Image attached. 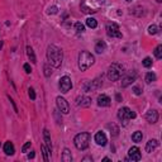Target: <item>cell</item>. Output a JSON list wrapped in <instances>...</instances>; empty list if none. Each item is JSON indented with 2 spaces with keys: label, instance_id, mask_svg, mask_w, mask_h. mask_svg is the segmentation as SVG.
<instances>
[{
  "label": "cell",
  "instance_id": "1",
  "mask_svg": "<svg viewBox=\"0 0 162 162\" xmlns=\"http://www.w3.org/2000/svg\"><path fill=\"white\" fill-rule=\"evenodd\" d=\"M62 58H63V55H62V51L58 48L56 46H48L47 48V60H48V63L53 67H60L62 63Z\"/></svg>",
  "mask_w": 162,
  "mask_h": 162
},
{
  "label": "cell",
  "instance_id": "2",
  "mask_svg": "<svg viewBox=\"0 0 162 162\" xmlns=\"http://www.w3.org/2000/svg\"><path fill=\"white\" fill-rule=\"evenodd\" d=\"M95 62V57L87 51H81L79 55V67L81 71H86Z\"/></svg>",
  "mask_w": 162,
  "mask_h": 162
},
{
  "label": "cell",
  "instance_id": "3",
  "mask_svg": "<svg viewBox=\"0 0 162 162\" xmlns=\"http://www.w3.org/2000/svg\"><path fill=\"white\" fill-rule=\"evenodd\" d=\"M74 143H75V147L80 151H84L89 147V143H90V134L87 132H82V133H79L75 139H74Z\"/></svg>",
  "mask_w": 162,
  "mask_h": 162
},
{
  "label": "cell",
  "instance_id": "4",
  "mask_svg": "<svg viewBox=\"0 0 162 162\" xmlns=\"http://www.w3.org/2000/svg\"><path fill=\"white\" fill-rule=\"evenodd\" d=\"M123 66L119 63H112L108 69V79L110 81H117L122 77L123 75Z\"/></svg>",
  "mask_w": 162,
  "mask_h": 162
},
{
  "label": "cell",
  "instance_id": "5",
  "mask_svg": "<svg viewBox=\"0 0 162 162\" xmlns=\"http://www.w3.org/2000/svg\"><path fill=\"white\" fill-rule=\"evenodd\" d=\"M118 118L124 125H127L129 119H134L136 118V113L132 112L129 108L124 106V108H121V109L118 110Z\"/></svg>",
  "mask_w": 162,
  "mask_h": 162
},
{
  "label": "cell",
  "instance_id": "6",
  "mask_svg": "<svg viewBox=\"0 0 162 162\" xmlns=\"http://www.w3.org/2000/svg\"><path fill=\"white\" fill-rule=\"evenodd\" d=\"M58 87L61 90V93L66 94L69 93L71 89H72V81L69 76H62L61 79H60V82H58Z\"/></svg>",
  "mask_w": 162,
  "mask_h": 162
},
{
  "label": "cell",
  "instance_id": "7",
  "mask_svg": "<svg viewBox=\"0 0 162 162\" xmlns=\"http://www.w3.org/2000/svg\"><path fill=\"white\" fill-rule=\"evenodd\" d=\"M106 34L112 38H122L123 37L121 31H119L118 24H115V23H109L106 26Z\"/></svg>",
  "mask_w": 162,
  "mask_h": 162
},
{
  "label": "cell",
  "instance_id": "8",
  "mask_svg": "<svg viewBox=\"0 0 162 162\" xmlns=\"http://www.w3.org/2000/svg\"><path fill=\"white\" fill-rule=\"evenodd\" d=\"M56 104H57V108H58L60 113H62V114H69L70 113V105H69L67 100H66L65 98L57 96L56 98Z\"/></svg>",
  "mask_w": 162,
  "mask_h": 162
},
{
  "label": "cell",
  "instance_id": "9",
  "mask_svg": "<svg viewBox=\"0 0 162 162\" xmlns=\"http://www.w3.org/2000/svg\"><path fill=\"white\" fill-rule=\"evenodd\" d=\"M101 86V81L100 79H95L93 81H87L84 84V90L85 91H94V90H96Z\"/></svg>",
  "mask_w": 162,
  "mask_h": 162
},
{
  "label": "cell",
  "instance_id": "10",
  "mask_svg": "<svg viewBox=\"0 0 162 162\" xmlns=\"http://www.w3.org/2000/svg\"><path fill=\"white\" fill-rule=\"evenodd\" d=\"M141 157H142V154H141L139 148H138V147H132V148H129V151H128V158L125 160V161H128V160L139 161Z\"/></svg>",
  "mask_w": 162,
  "mask_h": 162
},
{
  "label": "cell",
  "instance_id": "11",
  "mask_svg": "<svg viewBox=\"0 0 162 162\" xmlns=\"http://www.w3.org/2000/svg\"><path fill=\"white\" fill-rule=\"evenodd\" d=\"M94 139H95V142H96V145L101 146V147H104L106 145V142H108V138H106L104 132H98V133L95 134Z\"/></svg>",
  "mask_w": 162,
  "mask_h": 162
},
{
  "label": "cell",
  "instance_id": "12",
  "mask_svg": "<svg viewBox=\"0 0 162 162\" xmlns=\"http://www.w3.org/2000/svg\"><path fill=\"white\" fill-rule=\"evenodd\" d=\"M146 119L151 124H154L156 122L158 121V113H157V110H154V109L148 110L147 114H146Z\"/></svg>",
  "mask_w": 162,
  "mask_h": 162
},
{
  "label": "cell",
  "instance_id": "13",
  "mask_svg": "<svg viewBox=\"0 0 162 162\" xmlns=\"http://www.w3.org/2000/svg\"><path fill=\"white\" fill-rule=\"evenodd\" d=\"M76 104L79 106L86 108L91 104V99H90L89 96H79V98H76Z\"/></svg>",
  "mask_w": 162,
  "mask_h": 162
},
{
  "label": "cell",
  "instance_id": "14",
  "mask_svg": "<svg viewBox=\"0 0 162 162\" xmlns=\"http://www.w3.org/2000/svg\"><path fill=\"white\" fill-rule=\"evenodd\" d=\"M110 98L109 96H106V95L104 94H101L98 96V105L99 106H109L110 105Z\"/></svg>",
  "mask_w": 162,
  "mask_h": 162
},
{
  "label": "cell",
  "instance_id": "15",
  "mask_svg": "<svg viewBox=\"0 0 162 162\" xmlns=\"http://www.w3.org/2000/svg\"><path fill=\"white\" fill-rule=\"evenodd\" d=\"M158 141L157 139H149L148 142H147V145H146V151L148 152V153H152L156 148L158 147Z\"/></svg>",
  "mask_w": 162,
  "mask_h": 162
},
{
  "label": "cell",
  "instance_id": "16",
  "mask_svg": "<svg viewBox=\"0 0 162 162\" xmlns=\"http://www.w3.org/2000/svg\"><path fill=\"white\" fill-rule=\"evenodd\" d=\"M43 139H44V143H46L47 148L52 152V143H51V136H50L48 129H43Z\"/></svg>",
  "mask_w": 162,
  "mask_h": 162
},
{
  "label": "cell",
  "instance_id": "17",
  "mask_svg": "<svg viewBox=\"0 0 162 162\" xmlns=\"http://www.w3.org/2000/svg\"><path fill=\"white\" fill-rule=\"evenodd\" d=\"M4 152H5V154H8V156H13L14 152H15L13 143H11V142H5V145H4Z\"/></svg>",
  "mask_w": 162,
  "mask_h": 162
},
{
  "label": "cell",
  "instance_id": "18",
  "mask_svg": "<svg viewBox=\"0 0 162 162\" xmlns=\"http://www.w3.org/2000/svg\"><path fill=\"white\" fill-rule=\"evenodd\" d=\"M134 80H136V75H129L127 77H124V79L122 80V86L127 87L128 85H130L132 82H134Z\"/></svg>",
  "mask_w": 162,
  "mask_h": 162
},
{
  "label": "cell",
  "instance_id": "19",
  "mask_svg": "<svg viewBox=\"0 0 162 162\" xmlns=\"http://www.w3.org/2000/svg\"><path fill=\"white\" fill-rule=\"evenodd\" d=\"M105 50H106V43L104 41H99L95 44V51H96V53H103Z\"/></svg>",
  "mask_w": 162,
  "mask_h": 162
},
{
  "label": "cell",
  "instance_id": "20",
  "mask_svg": "<svg viewBox=\"0 0 162 162\" xmlns=\"http://www.w3.org/2000/svg\"><path fill=\"white\" fill-rule=\"evenodd\" d=\"M27 56H28V58H29V61H31V62H33V63L37 62V58H35L34 51H33V48H32L31 46L27 47Z\"/></svg>",
  "mask_w": 162,
  "mask_h": 162
},
{
  "label": "cell",
  "instance_id": "21",
  "mask_svg": "<svg viewBox=\"0 0 162 162\" xmlns=\"http://www.w3.org/2000/svg\"><path fill=\"white\" fill-rule=\"evenodd\" d=\"M41 149H42V154H43V160H44L46 162H48V161H50V154H51V151H50L48 148H47V146H46V145H42Z\"/></svg>",
  "mask_w": 162,
  "mask_h": 162
},
{
  "label": "cell",
  "instance_id": "22",
  "mask_svg": "<svg viewBox=\"0 0 162 162\" xmlns=\"http://www.w3.org/2000/svg\"><path fill=\"white\" fill-rule=\"evenodd\" d=\"M62 161L63 162H71L72 161V154H71L70 149H63V153H62Z\"/></svg>",
  "mask_w": 162,
  "mask_h": 162
},
{
  "label": "cell",
  "instance_id": "23",
  "mask_svg": "<svg viewBox=\"0 0 162 162\" xmlns=\"http://www.w3.org/2000/svg\"><path fill=\"white\" fill-rule=\"evenodd\" d=\"M142 138H143V134H142V132H139V130H137V132H134V133L132 134V141L136 142V143L142 142Z\"/></svg>",
  "mask_w": 162,
  "mask_h": 162
},
{
  "label": "cell",
  "instance_id": "24",
  "mask_svg": "<svg viewBox=\"0 0 162 162\" xmlns=\"http://www.w3.org/2000/svg\"><path fill=\"white\" fill-rule=\"evenodd\" d=\"M86 26L89 28H96L98 27V22L95 18H87L86 19Z\"/></svg>",
  "mask_w": 162,
  "mask_h": 162
},
{
  "label": "cell",
  "instance_id": "25",
  "mask_svg": "<svg viewBox=\"0 0 162 162\" xmlns=\"http://www.w3.org/2000/svg\"><path fill=\"white\" fill-rule=\"evenodd\" d=\"M75 31H76V33H84V31H85V26L82 24V23H80V22H77L76 24H75Z\"/></svg>",
  "mask_w": 162,
  "mask_h": 162
},
{
  "label": "cell",
  "instance_id": "26",
  "mask_svg": "<svg viewBox=\"0 0 162 162\" xmlns=\"http://www.w3.org/2000/svg\"><path fill=\"white\" fill-rule=\"evenodd\" d=\"M146 82L147 84H151V82H154L156 81V75L153 74V72H148L147 75H146Z\"/></svg>",
  "mask_w": 162,
  "mask_h": 162
},
{
  "label": "cell",
  "instance_id": "27",
  "mask_svg": "<svg viewBox=\"0 0 162 162\" xmlns=\"http://www.w3.org/2000/svg\"><path fill=\"white\" fill-rule=\"evenodd\" d=\"M154 56H156V58H158V60L162 58V46H161V44H158L157 47H156V50H154Z\"/></svg>",
  "mask_w": 162,
  "mask_h": 162
},
{
  "label": "cell",
  "instance_id": "28",
  "mask_svg": "<svg viewBox=\"0 0 162 162\" xmlns=\"http://www.w3.org/2000/svg\"><path fill=\"white\" fill-rule=\"evenodd\" d=\"M108 127H110L109 129L112 130V128H113V132H110V133L113 134V137H117L118 136V132H119V128L117 127L115 124H108Z\"/></svg>",
  "mask_w": 162,
  "mask_h": 162
},
{
  "label": "cell",
  "instance_id": "29",
  "mask_svg": "<svg viewBox=\"0 0 162 162\" xmlns=\"http://www.w3.org/2000/svg\"><path fill=\"white\" fill-rule=\"evenodd\" d=\"M142 63H143V66H145V67L148 69V67H151V66H152V60L149 58V57H146V58L142 61Z\"/></svg>",
  "mask_w": 162,
  "mask_h": 162
},
{
  "label": "cell",
  "instance_id": "30",
  "mask_svg": "<svg viewBox=\"0 0 162 162\" xmlns=\"http://www.w3.org/2000/svg\"><path fill=\"white\" fill-rule=\"evenodd\" d=\"M43 70H44V76H46V77H50V76L52 75V70L50 69L48 65H44V66H43Z\"/></svg>",
  "mask_w": 162,
  "mask_h": 162
},
{
  "label": "cell",
  "instance_id": "31",
  "mask_svg": "<svg viewBox=\"0 0 162 162\" xmlns=\"http://www.w3.org/2000/svg\"><path fill=\"white\" fill-rule=\"evenodd\" d=\"M81 10L84 11V13H95L96 10H93V9H89L85 7V4H81Z\"/></svg>",
  "mask_w": 162,
  "mask_h": 162
},
{
  "label": "cell",
  "instance_id": "32",
  "mask_svg": "<svg viewBox=\"0 0 162 162\" xmlns=\"http://www.w3.org/2000/svg\"><path fill=\"white\" fill-rule=\"evenodd\" d=\"M148 33H149V34H156V33H157V27H156L154 24H153V26H149Z\"/></svg>",
  "mask_w": 162,
  "mask_h": 162
},
{
  "label": "cell",
  "instance_id": "33",
  "mask_svg": "<svg viewBox=\"0 0 162 162\" xmlns=\"http://www.w3.org/2000/svg\"><path fill=\"white\" fill-rule=\"evenodd\" d=\"M133 93H134L136 95H142L143 90H142L141 86H134V87H133Z\"/></svg>",
  "mask_w": 162,
  "mask_h": 162
},
{
  "label": "cell",
  "instance_id": "34",
  "mask_svg": "<svg viewBox=\"0 0 162 162\" xmlns=\"http://www.w3.org/2000/svg\"><path fill=\"white\" fill-rule=\"evenodd\" d=\"M28 94H29V98H31L32 100H34L35 99V91H34V89L33 87H29V90H28Z\"/></svg>",
  "mask_w": 162,
  "mask_h": 162
},
{
  "label": "cell",
  "instance_id": "35",
  "mask_svg": "<svg viewBox=\"0 0 162 162\" xmlns=\"http://www.w3.org/2000/svg\"><path fill=\"white\" fill-rule=\"evenodd\" d=\"M29 148H31V142H27V143H26V145H24V146H23V147H22V152H27V151H28V149H29Z\"/></svg>",
  "mask_w": 162,
  "mask_h": 162
},
{
  "label": "cell",
  "instance_id": "36",
  "mask_svg": "<svg viewBox=\"0 0 162 162\" xmlns=\"http://www.w3.org/2000/svg\"><path fill=\"white\" fill-rule=\"evenodd\" d=\"M23 67H24V70H26L27 74H31V72H32V67H31V65H29V63H26L24 66H23Z\"/></svg>",
  "mask_w": 162,
  "mask_h": 162
},
{
  "label": "cell",
  "instance_id": "37",
  "mask_svg": "<svg viewBox=\"0 0 162 162\" xmlns=\"http://www.w3.org/2000/svg\"><path fill=\"white\" fill-rule=\"evenodd\" d=\"M9 100H10V103H11V105H13V108H14V110H15V113L18 114V109H17V106H15V103H14V100L11 99L10 96H9Z\"/></svg>",
  "mask_w": 162,
  "mask_h": 162
},
{
  "label": "cell",
  "instance_id": "38",
  "mask_svg": "<svg viewBox=\"0 0 162 162\" xmlns=\"http://www.w3.org/2000/svg\"><path fill=\"white\" fill-rule=\"evenodd\" d=\"M48 13H52V14L57 13V7H52V8H50V11H48Z\"/></svg>",
  "mask_w": 162,
  "mask_h": 162
},
{
  "label": "cell",
  "instance_id": "39",
  "mask_svg": "<svg viewBox=\"0 0 162 162\" xmlns=\"http://www.w3.org/2000/svg\"><path fill=\"white\" fill-rule=\"evenodd\" d=\"M82 161H84V162H86V161H93V158H91V157H84Z\"/></svg>",
  "mask_w": 162,
  "mask_h": 162
},
{
  "label": "cell",
  "instance_id": "40",
  "mask_svg": "<svg viewBox=\"0 0 162 162\" xmlns=\"http://www.w3.org/2000/svg\"><path fill=\"white\" fill-rule=\"evenodd\" d=\"M28 158H29V160H31V158H34V152H31V153H29V154H28Z\"/></svg>",
  "mask_w": 162,
  "mask_h": 162
},
{
  "label": "cell",
  "instance_id": "41",
  "mask_svg": "<svg viewBox=\"0 0 162 162\" xmlns=\"http://www.w3.org/2000/svg\"><path fill=\"white\" fill-rule=\"evenodd\" d=\"M117 100H118V101H122V96H121L119 94H117Z\"/></svg>",
  "mask_w": 162,
  "mask_h": 162
},
{
  "label": "cell",
  "instance_id": "42",
  "mask_svg": "<svg viewBox=\"0 0 162 162\" xmlns=\"http://www.w3.org/2000/svg\"><path fill=\"white\" fill-rule=\"evenodd\" d=\"M103 161H104V162H109V161H110V158H108V157H105V158H103Z\"/></svg>",
  "mask_w": 162,
  "mask_h": 162
},
{
  "label": "cell",
  "instance_id": "43",
  "mask_svg": "<svg viewBox=\"0 0 162 162\" xmlns=\"http://www.w3.org/2000/svg\"><path fill=\"white\" fill-rule=\"evenodd\" d=\"M2 46H3V42H2V41H0V48H2Z\"/></svg>",
  "mask_w": 162,
  "mask_h": 162
},
{
  "label": "cell",
  "instance_id": "44",
  "mask_svg": "<svg viewBox=\"0 0 162 162\" xmlns=\"http://www.w3.org/2000/svg\"><path fill=\"white\" fill-rule=\"evenodd\" d=\"M156 2H157V3H161V2H162V0H156Z\"/></svg>",
  "mask_w": 162,
  "mask_h": 162
},
{
  "label": "cell",
  "instance_id": "45",
  "mask_svg": "<svg viewBox=\"0 0 162 162\" xmlns=\"http://www.w3.org/2000/svg\"><path fill=\"white\" fill-rule=\"evenodd\" d=\"M98 2H101V3H103V2H105V0H98Z\"/></svg>",
  "mask_w": 162,
  "mask_h": 162
},
{
  "label": "cell",
  "instance_id": "46",
  "mask_svg": "<svg viewBox=\"0 0 162 162\" xmlns=\"http://www.w3.org/2000/svg\"><path fill=\"white\" fill-rule=\"evenodd\" d=\"M127 2H132V0H127Z\"/></svg>",
  "mask_w": 162,
  "mask_h": 162
}]
</instances>
